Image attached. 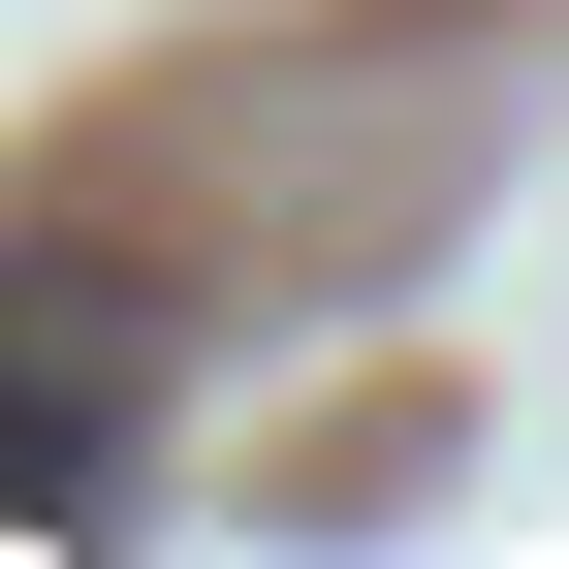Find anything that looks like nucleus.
<instances>
[{
    "label": "nucleus",
    "mask_w": 569,
    "mask_h": 569,
    "mask_svg": "<svg viewBox=\"0 0 569 569\" xmlns=\"http://www.w3.org/2000/svg\"><path fill=\"white\" fill-rule=\"evenodd\" d=\"M127 443H159V284H127L96 222H0V507L96 538V507H127Z\"/></svg>",
    "instance_id": "obj_1"
}]
</instances>
